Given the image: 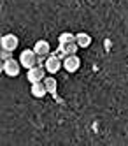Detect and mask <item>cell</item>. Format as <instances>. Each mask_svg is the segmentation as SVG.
<instances>
[{"label":"cell","instance_id":"cell-1","mask_svg":"<svg viewBox=\"0 0 128 146\" xmlns=\"http://www.w3.org/2000/svg\"><path fill=\"white\" fill-rule=\"evenodd\" d=\"M21 62L19 60H14V58H9V60H4L2 65H0V70L4 72V74H7L9 78H16L19 74L21 70Z\"/></svg>","mask_w":128,"mask_h":146},{"label":"cell","instance_id":"cell-2","mask_svg":"<svg viewBox=\"0 0 128 146\" xmlns=\"http://www.w3.org/2000/svg\"><path fill=\"white\" fill-rule=\"evenodd\" d=\"M44 67H46V70L49 72V74H56V72L63 67V60H61L56 53H51V55L46 58Z\"/></svg>","mask_w":128,"mask_h":146},{"label":"cell","instance_id":"cell-3","mask_svg":"<svg viewBox=\"0 0 128 146\" xmlns=\"http://www.w3.org/2000/svg\"><path fill=\"white\" fill-rule=\"evenodd\" d=\"M19 62H21V65H23L26 70H28L30 67L37 65V53L34 51V48H32V49H25V51H21V55H19Z\"/></svg>","mask_w":128,"mask_h":146},{"label":"cell","instance_id":"cell-4","mask_svg":"<svg viewBox=\"0 0 128 146\" xmlns=\"http://www.w3.org/2000/svg\"><path fill=\"white\" fill-rule=\"evenodd\" d=\"M46 72H48L46 67H42V65H34V67H30V69H28L26 78H28L30 83H39V81H44Z\"/></svg>","mask_w":128,"mask_h":146},{"label":"cell","instance_id":"cell-5","mask_svg":"<svg viewBox=\"0 0 128 146\" xmlns=\"http://www.w3.org/2000/svg\"><path fill=\"white\" fill-rule=\"evenodd\" d=\"M81 67V58L77 55H67L65 58H63V69H65L67 72H77Z\"/></svg>","mask_w":128,"mask_h":146},{"label":"cell","instance_id":"cell-6","mask_svg":"<svg viewBox=\"0 0 128 146\" xmlns=\"http://www.w3.org/2000/svg\"><path fill=\"white\" fill-rule=\"evenodd\" d=\"M19 44V40L14 34H5L2 39H0V46H2V49H9V51H14Z\"/></svg>","mask_w":128,"mask_h":146},{"label":"cell","instance_id":"cell-7","mask_svg":"<svg viewBox=\"0 0 128 146\" xmlns=\"http://www.w3.org/2000/svg\"><path fill=\"white\" fill-rule=\"evenodd\" d=\"M34 51L37 53V56H49L51 55V46H49V42L48 40H37L35 42V46H34Z\"/></svg>","mask_w":128,"mask_h":146},{"label":"cell","instance_id":"cell-8","mask_svg":"<svg viewBox=\"0 0 128 146\" xmlns=\"http://www.w3.org/2000/svg\"><path fill=\"white\" fill-rule=\"evenodd\" d=\"M30 92H32V95H34L35 99H42V97L46 95V93H49V92H48V88H46V85H44V81L32 83V88H30Z\"/></svg>","mask_w":128,"mask_h":146},{"label":"cell","instance_id":"cell-9","mask_svg":"<svg viewBox=\"0 0 128 146\" xmlns=\"http://www.w3.org/2000/svg\"><path fill=\"white\" fill-rule=\"evenodd\" d=\"M76 42L79 44V48H81V49H86V48L91 44V35L84 34V32H81V34H76Z\"/></svg>","mask_w":128,"mask_h":146},{"label":"cell","instance_id":"cell-10","mask_svg":"<svg viewBox=\"0 0 128 146\" xmlns=\"http://www.w3.org/2000/svg\"><path fill=\"white\" fill-rule=\"evenodd\" d=\"M60 49L65 55H76L77 49H81V48H79V44L76 42V40H72V42H67V44H60Z\"/></svg>","mask_w":128,"mask_h":146},{"label":"cell","instance_id":"cell-11","mask_svg":"<svg viewBox=\"0 0 128 146\" xmlns=\"http://www.w3.org/2000/svg\"><path fill=\"white\" fill-rule=\"evenodd\" d=\"M44 85L48 88L49 93H56V88H58V83L55 78H44Z\"/></svg>","mask_w":128,"mask_h":146},{"label":"cell","instance_id":"cell-12","mask_svg":"<svg viewBox=\"0 0 128 146\" xmlns=\"http://www.w3.org/2000/svg\"><path fill=\"white\" fill-rule=\"evenodd\" d=\"M58 40H60V44H67V42H72V40H76V35H72V34L65 32V34H61V35L58 37Z\"/></svg>","mask_w":128,"mask_h":146},{"label":"cell","instance_id":"cell-13","mask_svg":"<svg viewBox=\"0 0 128 146\" xmlns=\"http://www.w3.org/2000/svg\"><path fill=\"white\" fill-rule=\"evenodd\" d=\"M11 55H13V51H9V49H2V53H0V56H2V62H4V60H9V58H13Z\"/></svg>","mask_w":128,"mask_h":146}]
</instances>
